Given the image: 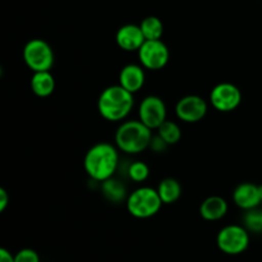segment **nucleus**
<instances>
[{"label": "nucleus", "mask_w": 262, "mask_h": 262, "mask_svg": "<svg viewBox=\"0 0 262 262\" xmlns=\"http://www.w3.org/2000/svg\"><path fill=\"white\" fill-rule=\"evenodd\" d=\"M118 165V147L107 142H100L90 147L83 159L84 171L95 182H104L114 177Z\"/></svg>", "instance_id": "f257e3e1"}, {"label": "nucleus", "mask_w": 262, "mask_h": 262, "mask_svg": "<svg viewBox=\"0 0 262 262\" xmlns=\"http://www.w3.org/2000/svg\"><path fill=\"white\" fill-rule=\"evenodd\" d=\"M135 106L132 92L118 84L102 90L97 99L99 114L107 122H123Z\"/></svg>", "instance_id": "f03ea898"}, {"label": "nucleus", "mask_w": 262, "mask_h": 262, "mask_svg": "<svg viewBox=\"0 0 262 262\" xmlns=\"http://www.w3.org/2000/svg\"><path fill=\"white\" fill-rule=\"evenodd\" d=\"M152 129L143 124L140 119L125 120L115 132V146L118 150L128 155H137L150 147Z\"/></svg>", "instance_id": "7ed1b4c3"}, {"label": "nucleus", "mask_w": 262, "mask_h": 262, "mask_svg": "<svg viewBox=\"0 0 262 262\" xmlns=\"http://www.w3.org/2000/svg\"><path fill=\"white\" fill-rule=\"evenodd\" d=\"M163 205L158 189L148 186L135 189L125 200L127 211L136 219H148L155 216Z\"/></svg>", "instance_id": "20e7f679"}, {"label": "nucleus", "mask_w": 262, "mask_h": 262, "mask_svg": "<svg viewBox=\"0 0 262 262\" xmlns=\"http://www.w3.org/2000/svg\"><path fill=\"white\" fill-rule=\"evenodd\" d=\"M23 60L32 72L50 71L54 66V51L42 38H31L23 48Z\"/></svg>", "instance_id": "39448f33"}, {"label": "nucleus", "mask_w": 262, "mask_h": 262, "mask_svg": "<svg viewBox=\"0 0 262 262\" xmlns=\"http://www.w3.org/2000/svg\"><path fill=\"white\" fill-rule=\"evenodd\" d=\"M216 245L225 255H241L250 246V233L245 225H227L217 233Z\"/></svg>", "instance_id": "423d86ee"}, {"label": "nucleus", "mask_w": 262, "mask_h": 262, "mask_svg": "<svg viewBox=\"0 0 262 262\" xmlns=\"http://www.w3.org/2000/svg\"><path fill=\"white\" fill-rule=\"evenodd\" d=\"M209 101L215 110L220 113L234 112L242 101L239 87L232 82H220L212 87Z\"/></svg>", "instance_id": "0eeeda50"}, {"label": "nucleus", "mask_w": 262, "mask_h": 262, "mask_svg": "<svg viewBox=\"0 0 262 262\" xmlns=\"http://www.w3.org/2000/svg\"><path fill=\"white\" fill-rule=\"evenodd\" d=\"M137 54L140 64L148 71H160L170 58L168 46L163 40H146Z\"/></svg>", "instance_id": "6e6552de"}, {"label": "nucleus", "mask_w": 262, "mask_h": 262, "mask_svg": "<svg viewBox=\"0 0 262 262\" xmlns=\"http://www.w3.org/2000/svg\"><path fill=\"white\" fill-rule=\"evenodd\" d=\"M166 105L161 97L148 95L138 106V119L150 129H158L166 120Z\"/></svg>", "instance_id": "1a4fd4ad"}, {"label": "nucleus", "mask_w": 262, "mask_h": 262, "mask_svg": "<svg viewBox=\"0 0 262 262\" xmlns=\"http://www.w3.org/2000/svg\"><path fill=\"white\" fill-rule=\"evenodd\" d=\"M209 110L206 100L199 95H187L178 100L176 105V115L184 123H197L204 119Z\"/></svg>", "instance_id": "9d476101"}, {"label": "nucleus", "mask_w": 262, "mask_h": 262, "mask_svg": "<svg viewBox=\"0 0 262 262\" xmlns=\"http://www.w3.org/2000/svg\"><path fill=\"white\" fill-rule=\"evenodd\" d=\"M232 199L233 202L245 211L257 209L262 204L261 186L251 183V182L238 184L233 191Z\"/></svg>", "instance_id": "9b49d317"}, {"label": "nucleus", "mask_w": 262, "mask_h": 262, "mask_svg": "<svg viewBox=\"0 0 262 262\" xmlns=\"http://www.w3.org/2000/svg\"><path fill=\"white\" fill-rule=\"evenodd\" d=\"M146 38L141 31L140 25H128L122 26L115 33V42L122 50L124 51H138L142 43L145 42Z\"/></svg>", "instance_id": "f8f14e48"}, {"label": "nucleus", "mask_w": 262, "mask_h": 262, "mask_svg": "<svg viewBox=\"0 0 262 262\" xmlns=\"http://www.w3.org/2000/svg\"><path fill=\"white\" fill-rule=\"evenodd\" d=\"M146 81V74L143 67L138 64H127L120 69L119 84L132 92L133 95L140 91Z\"/></svg>", "instance_id": "ddd939ff"}, {"label": "nucleus", "mask_w": 262, "mask_h": 262, "mask_svg": "<svg viewBox=\"0 0 262 262\" xmlns=\"http://www.w3.org/2000/svg\"><path fill=\"white\" fill-rule=\"evenodd\" d=\"M228 202L222 196H210L200 205V215L207 222H217L228 214Z\"/></svg>", "instance_id": "4468645a"}, {"label": "nucleus", "mask_w": 262, "mask_h": 262, "mask_svg": "<svg viewBox=\"0 0 262 262\" xmlns=\"http://www.w3.org/2000/svg\"><path fill=\"white\" fill-rule=\"evenodd\" d=\"M31 90L37 97H48L55 90V79L50 71L33 72L31 77Z\"/></svg>", "instance_id": "2eb2a0df"}, {"label": "nucleus", "mask_w": 262, "mask_h": 262, "mask_svg": "<svg viewBox=\"0 0 262 262\" xmlns=\"http://www.w3.org/2000/svg\"><path fill=\"white\" fill-rule=\"evenodd\" d=\"M159 196L164 205H171L178 201L182 196V186L177 179L164 178L158 186Z\"/></svg>", "instance_id": "dca6fc26"}, {"label": "nucleus", "mask_w": 262, "mask_h": 262, "mask_svg": "<svg viewBox=\"0 0 262 262\" xmlns=\"http://www.w3.org/2000/svg\"><path fill=\"white\" fill-rule=\"evenodd\" d=\"M101 191L105 199L110 202H114V204H120L128 197L124 184L115 179L114 177L101 182Z\"/></svg>", "instance_id": "f3484780"}, {"label": "nucleus", "mask_w": 262, "mask_h": 262, "mask_svg": "<svg viewBox=\"0 0 262 262\" xmlns=\"http://www.w3.org/2000/svg\"><path fill=\"white\" fill-rule=\"evenodd\" d=\"M141 31L146 40H161L164 35V25L160 18L155 15H148L143 18L140 23Z\"/></svg>", "instance_id": "a211bd4d"}, {"label": "nucleus", "mask_w": 262, "mask_h": 262, "mask_svg": "<svg viewBox=\"0 0 262 262\" xmlns=\"http://www.w3.org/2000/svg\"><path fill=\"white\" fill-rule=\"evenodd\" d=\"M156 130H158V135L165 141L168 146L176 145L182 138L181 127L176 122H173V120L166 119Z\"/></svg>", "instance_id": "6ab92c4d"}, {"label": "nucleus", "mask_w": 262, "mask_h": 262, "mask_svg": "<svg viewBox=\"0 0 262 262\" xmlns=\"http://www.w3.org/2000/svg\"><path fill=\"white\" fill-rule=\"evenodd\" d=\"M127 174L130 181L136 182V183H142L150 176V168L143 161H133L128 168Z\"/></svg>", "instance_id": "aec40b11"}, {"label": "nucleus", "mask_w": 262, "mask_h": 262, "mask_svg": "<svg viewBox=\"0 0 262 262\" xmlns=\"http://www.w3.org/2000/svg\"><path fill=\"white\" fill-rule=\"evenodd\" d=\"M243 223L245 227L247 228L248 232L253 233H261L262 232V209L258 210H248L246 211L245 216H243Z\"/></svg>", "instance_id": "412c9836"}, {"label": "nucleus", "mask_w": 262, "mask_h": 262, "mask_svg": "<svg viewBox=\"0 0 262 262\" xmlns=\"http://www.w3.org/2000/svg\"><path fill=\"white\" fill-rule=\"evenodd\" d=\"M15 262H40V256L32 248H23L14 255Z\"/></svg>", "instance_id": "4be33fe9"}, {"label": "nucleus", "mask_w": 262, "mask_h": 262, "mask_svg": "<svg viewBox=\"0 0 262 262\" xmlns=\"http://www.w3.org/2000/svg\"><path fill=\"white\" fill-rule=\"evenodd\" d=\"M150 147L152 148V151H155V152H163V151L168 147V145H166V142L160 137V136L156 135L154 136L152 140H151Z\"/></svg>", "instance_id": "5701e85b"}, {"label": "nucleus", "mask_w": 262, "mask_h": 262, "mask_svg": "<svg viewBox=\"0 0 262 262\" xmlns=\"http://www.w3.org/2000/svg\"><path fill=\"white\" fill-rule=\"evenodd\" d=\"M9 205V194L4 188H0V212L5 211Z\"/></svg>", "instance_id": "b1692460"}, {"label": "nucleus", "mask_w": 262, "mask_h": 262, "mask_svg": "<svg viewBox=\"0 0 262 262\" xmlns=\"http://www.w3.org/2000/svg\"><path fill=\"white\" fill-rule=\"evenodd\" d=\"M0 262H15L14 255H12L7 248H0Z\"/></svg>", "instance_id": "393cba45"}, {"label": "nucleus", "mask_w": 262, "mask_h": 262, "mask_svg": "<svg viewBox=\"0 0 262 262\" xmlns=\"http://www.w3.org/2000/svg\"><path fill=\"white\" fill-rule=\"evenodd\" d=\"M261 207H262V204H261Z\"/></svg>", "instance_id": "a878e982"}]
</instances>
